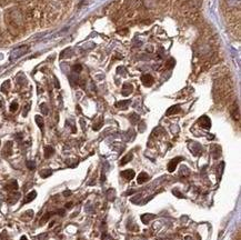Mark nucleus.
Instances as JSON below:
<instances>
[{
  "label": "nucleus",
  "mask_w": 241,
  "mask_h": 240,
  "mask_svg": "<svg viewBox=\"0 0 241 240\" xmlns=\"http://www.w3.org/2000/svg\"><path fill=\"white\" fill-rule=\"evenodd\" d=\"M6 21L9 29L18 31L23 25V15L18 8H14L8 11L6 16Z\"/></svg>",
  "instance_id": "nucleus-1"
},
{
  "label": "nucleus",
  "mask_w": 241,
  "mask_h": 240,
  "mask_svg": "<svg viewBox=\"0 0 241 240\" xmlns=\"http://www.w3.org/2000/svg\"><path fill=\"white\" fill-rule=\"evenodd\" d=\"M28 49H29L28 46H21V47L14 49V50L12 51V53H11V59H17V58H19V57H21L22 55H25V53L27 52Z\"/></svg>",
  "instance_id": "nucleus-2"
},
{
  "label": "nucleus",
  "mask_w": 241,
  "mask_h": 240,
  "mask_svg": "<svg viewBox=\"0 0 241 240\" xmlns=\"http://www.w3.org/2000/svg\"><path fill=\"white\" fill-rule=\"evenodd\" d=\"M230 114H231V117L233 118V120H236V121L240 120V109H239V106L237 102H234L230 107Z\"/></svg>",
  "instance_id": "nucleus-3"
},
{
  "label": "nucleus",
  "mask_w": 241,
  "mask_h": 240,
  "mask_svg": "<svg viewBox=\"0 0 241 240\" xmlns=\"http://www.w3.org/2000/svg\"><path fill=\"white\" fill-rule=\"evenodd\" d=\"M198 124H200L202 128H205V129H210V128H211V120L209 119V117H207V116L200 117V119L198 120Z\"/></svg>",
  "instance_id": "nucleus-4"
},
{
  "label": "nucleus",
  "mask_w": 241,
  "mask_h": 240,
  "mask_svg": "<svg viewBox=\"0 0 241 240\" xmlns=\"http://www.w3.org/2000/svg\"><path fill=\"white\" fill-rule=\"evenodd\" d=\"M181 160H183L182 157H176V158H173V159L168 163V171H169V172H173V171L176 170V168H177V165L181 161Z\"/></svg>",
  "instance_id": "nucleus-5"
},
{
  "label": "nucleus",
  "mask_w": 241,
  "mask_h": 240,
  "mask_svg": "<svg viewBox=\"0 0 241 240\" xmlns=\"http://www.w3.org/2000/svg\"><path fill=\"white\" fill-rule=\"evenodd\" d=\"M141 81L142 83L146 86V87H150V86H152L153 85V81H155V79H153V77L151 76V75H143L141 77Z\"/></svg>",
  "instance_id": "nucleus-6"
},
{
  "label": "nucleus",
  "mask_w": 241,
  "mask_h": 240,
  "mask_svg": "<svg viewBox=\"0 0 241 240\" xmlns=\"http://www.w3.org/2000/svg\"><path fill=\"white\" fill-rule=\"evenodd\" d=\"M135 171L134 170H131V169H128V170H123L122 172H121V177L122 178H125V179H127V180H131V179H134L135 178Z\"/></svg>",
  "instance_id": "nucleus-7"
},
{
  "label": "nucleus",
  "mask_w": 241,
  "mask_h": 240,
  "mask_svg": "<svg viewBox=\"0 0 241 240\" xmlns=\"http://www.w3.org/2000/svg\"><path fill=\"white\" fill-rule=\"evenodd\" d=\"M132 90H134L132 86H131V85H129V83H126V85H123V87H122L121 94H122L123 96H129L131 92H132Z\"/></svg>",
  "instance_id": "nucleus-8"
},
{
  "label": "nucleus",
  "mask_w": 241,
  "mask_h": 240,
  "mask_svg": "<svg viewBox=\"0 0 241 240\" xmlns=\"http://www.w3.org/2000/svg\"><path fill=\"white\" fill-rule=\"evenodd\" d=\"M148 180H149V176H148V174H146V172H141V174H139V176H138V179H137V181H138L139 185H142V183H144V182L148 181Z\"/></svg>",
  "instance_id": "nucleus-9"
},
{
  "label": "nucleus",
  "mask_w": 241,
  "mask_h": 240,
  "mask_svg": "<svg viewBox=\"0 0 241 240\" xmlns=\"http://www.w3.org/2000/svg\"><path fill=\"white\" fill-rule=\"evenodd\" d=\"M179 111H180V106H179V105H175V106H172V107H170L169 109L167 110V116L176 115V114H178Z\"/></svg>",
  "instance_id": "nucleus-10"
},
{
  "label": "nucleus",
  "mask_w": 241,
  "mask_h": 240,
  "mask_svg": "<svg viewBox=\"0 0 241 240\" xmlns=\"http://www.w3.org/2000/svg\"><path fill=\"white\" fill-rule=\"evenodd\" d=\"M36 197H37V192H36L35 190H32L31 192H29L28 195L26 196V198H25V204H28L30 201H32Z\"/></svg>",
  "instance_id": "nucleus-11"
},
{
  "label": "nucleus",
  "mask_w": 241,
  "mask_h": 240,
  "mask_svg": "<svg viewBox=\"0 0 241 240\" xmlns=\"http://www.w3.org/2000/svg\"><path fill=\"white\" fill-rule=\"evenodd\" d=\"M155 218H156V216L155 215H150V213H146V215H142L141 216V220L143 224H148L150 220H152Z\"/></svg>",
  "instance_id": "nucleus-12"
},
{
  "label": "nucleus",
  "mask_w": 241,
  "mask_h": 240,
  "mask_svg": "<svg viewBox=\"0 0 241 240\" xmlns=\"http://www.w3.org/2000/svg\"><path fill=\"white\" fill-rule=\"evenodd\" d=\"M53 152H55V149H53L52 147L47 146V147L45 148V157H46V158H50V157L53 155Z\"/></svg>",
  "instance_id": "nucleus-13"
},
{
  "label": "nucleus",
  "mask_w": 241,
  "mask_h": 240,
  "mask_svg": "<svg viewBox=\"0 0 241 240\" xmlns=\"http://www.w3.org/2000/svg\"><path fill=\"white\" fill-rule=\"evenodd\" d=\"M130 101L129 100H122V101H119L116 103V106L119 108V109H127L128 106H129Z\"/></svg>",
  "instance_id": "nucleus-14"
},
{
  "label": "nucleus",
  "mask_w": 241,
  "mask_h": 240,
  "mask_svg": "<svg viewBox=\"0 0 241 240\" xmlns=\"http://www.w3.org/2000/svg\"><path fill=\"white\" fill-rule=\"evenodd\" d=\"M131 159H132V153H128V155H126L122 159H121L120 161V166H125L126 163H128L129 161H131Z\"/></svg>",
  "instance_id": "nucleus-15"
},
{
  "label": "nucleus",
  "mask_w": 241,
  "mask_h": 240,
  "mask_svg": "<svg viewBox=\"0 0 241 240\" xmlns=\"http://www.w3.org/2000/svg\"><path fill=\"white\" fill-rule=\"evenodd\" d=\"M226 3H227L229 7H237L240 8V0H226Z\"/></svg>",
  "instance_id": "nucleus-16"
},
{
  "label": "nucleus",
  "mask_w": 241,
  "mask_h": 240,
  "mask_svg": "<svg viewBox=\"0 0 241 240\" xmlns=\"http://www.w3.org/2000/svg\"><path fill=\"white\" fill-rule=\"evenodd\" d=\"M51 174H52V171L50 169H43V170H41L39 172V175H40L41 178H48L49 176H51Z\"/></svg>",
  "instance_id": "nucleus-17"
},
{
  "label": "nucleus",
  "mask_w": 241,
  "mask_h": 240,
  "mask_svg": "<svg viewBox=\"0 0 241 240\" xmlns=\"http://www.w3.org/2000/svg\"><path fill=\"white\" fill-rule=\"evenodd\" d=\"M35 120H36V122H37V124H38V127H39L40 129H42L43 128V118L41 116H36Z\"/></svg>",
  "instance_id": "nucleus-18"
},
{
  "label": "nucleus",
  "mask_w": 241,
  "mask_h": 240,
  "mask_svg": "<svg viewBox=\"0 0 241 240\" xmlns=\"http://www.w3.org/2000/svg\"><path fill=\"white\" fill-rule=\"evenodd\" d=\"M11 153V142H7V145L3 149V155L5 156H9Z\"/></svg>",
  "instance_id": "nucleus-19"
},
{
  "label": "nucleus",
  "mask_w": 241,
  "mask_h": 240,
  "mask_svg": "<svg viewBox=\"0 0 241 240\" xmlns=\"http://www.w3.org/2000/svg\"><path fill=\"white\" fill-rule=\"evenodd\" d=\"M9 88H10V81L7 80V81H5V82L2 83V86H1V91H2V92H7Z\"/></svg>",
  "instance_id": "nucleus-20"
},
{
  "label": "nucleus",
  "mask_w": 241,
  "mask_h": 240,
  "mask_svg": "<svg viewBox=\"0 0 241 240\" xmlns=\"http://www.w3.org/2000/svg\"><path fill=\"white\" fill-rule=\"evenodd\" d=\"M129 118H130V120H131V122H132V124H137V122H138V120H139V116H138V115H136V114H132V115L129 117Z\"/></svg>",
  "instance_id": "nucleus-21"
},
{
  "label": "nucleus",
  "mask_w": 241,
  "mask_h": 240,
  "mask_svg": "<svg viewBox=\"0 0 241 240\" xmlns=\"http://www.w3.org/2000/svg\"><path fill=\"white\" fill-rule=\"evenodd\" d=\"M51 215H52V213H46V215H45V216L42 217V219H41L40 224H41V225H43V224H45V222H46V221H47V220H48V219L51 217Z\"/></svg>",
  "instance_id": "nucleus-22"
},
{
  "label": "nucleus",
  "mask_w": 241,
  "mask_h": 240,
  "mask_svg": "<svg viewBox=\"0 0 241 240\" xmlns=\"http://www.w3.org/2000/svg\"><path fill=\"white\" fill-rule=\"evenodd\" d=\"M7 189H12V190H17L18 189V185H17V181H12V183L10 186H8Z\"/></svg>",
  "instance_id": "nucleus-23"
},
{
  "label": "nucleus",
  "mask_w": 241,
  "mask_h": 240,
  "mask_svg": "<svg viewBox=\"0 0 241 240\" xmlns=\"http://www.w3.org/2000/svg\"><path fill=\"white\" fill-rule=\"evenodd\" d=\"M17 109H18V103H17V102H12V103L10 105V111H11V112H14Z\"/></svg>",
  "instance_id": "nucleus-24"
},
{
  "label": "nucleus",
  "mask_w": 241,
  "mask_h": 240,
  "mask_svg": "<svg viewBox=\"0 0 241 240\" xmlns=\"http://www.w3.org/2000/svg\"><path fill=\"white\" fill-rule=\"evenodd\" d=\"M173 66H175V59H169V61L167 62V68L171 69V68H173Z\"/></svg>",
  "instance_id": "nucleus-25"
},
{
  "label": "nucleus",
  "mask_w": 241,
  "mask_h": 240,
  "mask_svg": "<svg viewBox=\"0 0 241 240\" xmlns=\"http://www.w3.org/2000/svg\"><path fill=\"white\" fill-rule=\"evenodd\" d=\"M27 167H28L29 169H31V170H34L36 168L35 161H27Z\"/></svg>",
  "instance_id": "nucleus-26"
},
{
  "label": "nucleus",
  "mask_w": 241,
  "mask_h": 240,
  "mask_svg": "<svg viewBox=\"0 0 241 240\" xmlns=\"http://www.w3.org/2000/svg\"><path fill=\"white\" fill-rule=\"evenodd\" d=\"M40 108H41V111H42L43 115H47V114H48V109H47L46 103H41V105H40Z\"/></svg>",
  "instance_id": "nucleus-27"
},
{
  "label": "nucleus",
  "mask_w": 241,
  "mask_h": 240,
  "mask_svg": "<svg viewBox=\"0 0 241 240\" xmlns=\"http://www.w3.org/2000/svg\"><path fill=\"white\" fill-rule=\"evenodd\" d=\"M102 122H103V121H102V120H100L98 124H94V126H93V130H99L100 128H101V126H102Z\"/></svg>",
  "instance_id": "nucleus-28"
},
{
  "label": "nucleus",
  "mask_w": 241,
  "mask_h": 240,
  "mask_svg": "<svg viewBox=\"0 0 241 240\" xmlns=\"http://www.w3.org/2000/svg\"><path fill=\"white\" fill-rule=\"evenodd\" d=\"M172 194H173L175 196H177L178 198H184V196H183V195H182L181 192H179L178 190H173V191H172Z\"/></svg>",
  "instance_id": "nucleus-29"
},
{
  "label": "nucleus",
  "mask_w": 241,
  "mask_h": 240,
  "mask_svg": "<svg viewBox=\"0 0 241 240\" xmlns=\"http://www.w3.org/2000/svg\"><path fill=\"white\" fill-rule=\"evenodd\" d=\"M82 70V67L80 65H76L73 66V71H76V72H80Z\"/></svg>",
  "instance_id": "nucleus-30"
},
{
  "label": "nucleus",
  "mask_w": 241,
  "mask_h": 240,
  "mask_svg": "<svg viewBox=\"0 0 241 240\" xmlns=\"http://www.w3.org/2000/svg\"><path fill=\"white\" fill-rule=\"evenodd\" d=\"M0 238H1V240H10L9 238H8V236H7V233H6V231H3V232L1 233Z\"/></svg>",
  "instance_id": "nucleus-31"
},
{
  "label": "nucleus",
  "mask_w": 241,
  "mask_h": 240,
  "mask_svg": "<svg viewBox=\"0 0 241 240\" xmlns=\"http://www.w3.org/2000/svg\"><path fill=\"white\" fill-rule=\"evenodd\" d=\"M47 239V233H42L38 236V240H46Z\"/></svg>",
  "instance_id": "nucleus-32"
},
{
  "label": "nucleus",
  "mask_w": 241,
  "mask_h": 240,
  "mask_svg": "<svg viewBox=\"0 0 241 240\" xmlns=\"http://www.w3.org/2000/svg\"><path fill=\"white\" fill-rule=\"evenodd\" d=\"M29 108H30V106H29V105H27V106L25 107V111H23V116H26V115H27V112L29 111Z\"/></svg>",
  "instance_id": "nucleus-33"
},
{
  "label": "nucleus",
  "mask_w": 241,
  "mask_h": 240,
  "mask_svg": "<svg viewBox=\"0 0 241 240\" xmlns=\"http://www.w3.org/2000/svg\"><path fill=\"white\" fill-rule=\"evenodd\" d=\"M71 206H72V202H68L66 204V208H71Z\"/></svg>",
  "instance_id": "nucleus-34"
},
{
  "label": "nucleus",
  "mask_w": 241,
  "mask_h": 240,
  "mask_svg": "<svg viewBox=\"0 0 241 240\" xmlns=\"http://www.w3.org/2000/svg\"><path fill=\"white\" fill-rule=\"evenodd\" d=\"M134 192H135V190H130V191H128L127 192V195H132Z\"/></svg>",
  "instance_id": "nucleus-35"
},
{
  "label": "nucleus",
  "mask_w": 241,
  "mask_h": 240,
  "mask_svg": "<svg viewBox=\"0 0 241 240\" xmlns=\"http://www.w3.org/2000/svg\"><path fill=\"white\" fill-rule=\"evenodd\" d=\"M70 194H71L70 191H64V196H67V195H70Z\"/></svg>",
  "instance_id": "nucleus-36"
},
{
  "label": "nucleus",
  "mask_w": 241,
  "mask_h": 240,
  "mask_svg": "<svg viewBox=\"0 0 241 240\" xmlns=\"http://www.w3.org/2000/svg\"><path fill=\"white\" fill-rule=\"evenodd\" d=\"M20 240H28V239H27V237H26V236H22Z\"/></svg>",
  "instance_id": "nucleus-37"
}]
</instances>
